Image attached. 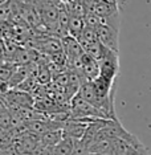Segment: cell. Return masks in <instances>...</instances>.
<instances>
[{
	"label": "cell",
	"mask_w": 151,
	"mask_h": 155,
	"mask_svg": "<svg viewBox=\"0 0 151 155\" xmlns=\"http://www.w3.org/2000/svg\"><path fill=\"white\" fill-rule=\"evenodd\" d=\"M100 64V76L105 78L114 81L118 73V54L117 52L111 51L106 47H103V52L101 58L98 60Z\"/></svg>",
	"instance_id": "obj_1"
},
{
	"label": "cell",
	"mask_w": 151,
	"mask_h": 155,
	"mask_svg": "<svg viewBox=\"0 0 151 155\" xmlns=\"http://www.w3.org/2000/svg\"><path fill=\"white\" fill-rule=\"evenodd\" d=\"M90 155H103V154H98V153H90Z\"/></svg>",
	"instance_id": "obj_15"
},
{
	"label": "cell",
	"mask_w": 151,
	"mask_h": 155,
	"mask_svg": "<svg viewBox=\"0 0 151 155\" xmlns=\"http://www.w3.org/2000/svg\"><path fill=\"white\" fill-rule=\"evenodd\" d=\"M85 28H86V25H85V21H84V17L70 15V21H69V27H68L69 36L78 40V38L82 36Z\"/></svg>",
	"instance_id": "obj_6"
},
{
	"label": "cell",
	"mask_w": 151,
	"mask_h": 155,
	"mask_svg": "<svg viewBox=\"0 0 151 155\" xmlns=\"http://www.w3.org/2000/svg\"><path fill=\"white\" fill-rule=\"evenodd\" d=\"M12 0H0V5H7V4H9Z\"/></svg>",
	"instance_id": "obj_14"
},
{
	"label": "cell",
	"mask_w": 151,
	"mask_h": 155,
	"mask_svg": "<svg viewBox=\"0 0 151 155\" xmlns=\"http://www.w3.org/2000/svg\"><path fill=\"white\" fill-rule=\"evenodd\" d=\"M84 21H85V25L87 28H94L96 29L97 27H100L102 24V19L94 11H87L86 15L84 16Z\"/></svg>",
	"instance_id": "obj_10"
},
{
	"label": "cell",
	"mask_w": 151,
	"mask_h": 155,
	"mask_svg": "<svg viewBox=\"0 0 151 155\" xmlns=\"http://www.w3.org/2000/svg\"><path fill=\"white\" fill-rule=\"evenodd\" d=\"M52 72L48 68V65H38V72H37V81L40 85H48L52 82Z\"/></svg>",
	"instance_id": "obj_8"
},
{
	"label": "cell",
	"mask_w": 151,
	"mask_h": 155,
	"mask_svg": "<svg viewBox=\"0 0 151 155\" xmlns=\"http://www.w3.org/2000/svg\"><path fill=\"white\" fill-rule=\"evenodd\" d=\"M109 155H117V154H115V153H111V154H109Z\"/></svg>",
	"instance_id": "obj_16"
},
{
	"label": "cell",
	"mask_w": 151,
	"mask_h": 155,
	"mask_svg": "<svg viewBox=\"0 0 151 155\" xmlns=\"http://www.w3.org/2000/svg\"><path fill=\"white\" fill-rule=\"evenodd\" d=\"M7 61L5 57V47H4V40H0V65H3Z\"/></svg>",
	"instance_id": "obj_13"
},
{
	"label": "cell",
	"mask_w": 151,
	"mask_h": 155,
	"mask_svg": "<svg viewBox=\"0 0 151 155\" xmlns=\"http://www.w3.org/2000/svg\"><path fill=\"white\" fill-rule=\"evenodd\" d=\"M82 61V74L86 81H94L100 76V64L94 57L90 54L84 53L81 57Z\"/></svg>",
	"instance_id": "obj_5"
},
{
	"label": "cell",
	"mask_w": 151,
	"mask_h": 155,
	"mask_svg": "<svg viewBox=\"0 0 151 155\" xmlns=\"http://www.w3.org/2000/svg\"><path fill=\"white\" fill-rule=\"evenodd\" d=\"M73 155H90V150L82 140H77L76 146H74V151Z\"/></svg>",
	"instance_id": "obj_12"
},
{
	"label": "cell",
	"mask_w": 151,
	"mask_h": 155,
	"mask_svg": "<svg viewBox=\"0 0 151 155\" xmlns=\"http://www.w3.org/2000/svg\"><path fill=\"white\" fill-rule=\"evenodd\" d=\"M87 126H89V123L77 121V119H72L69 122H65L64 127H62L64 137H68V138H72L74 140H81L87 130Z\"/></svg>",
	"instance_id": "obj_4"
},
{
	"label": "cell",
	"mask_w": 151,
	"mask_h": 155,
	"mask_svg": "<svg viewBox=\"0 0 151 155\" xmlns=\"http://www.w3.org/2000/svg\"><path fill=\"white\" fill-rule=\"evenodd\" d=\"M96 32L98 40L103 47L118 53V27L110 24H101L96 28Z\"/></svg>",
	"instance_id": "obj_2"
},
{
	"label": "cell",
	"mask_w": 151,
	"mask_h": 155,
	"mask_svg": "<svg viewBox=\"0 0 151 155\" xmlns=\"http://www.w3.org/2000/svg\"><path fill=\"white\" fill-rule=\"evenodd\" d=\"M13 13L15 12H13L11 3L7 5H0V23L2 21H11Z\"/></svg>",
	"instance_id": "obj_11"
},
{
	"label": "cell",
	"mask_w": 151,
	"mask_h": 155,
	"mask_svg": "<svg viewBox=\"0 0 151 155\" xmlns=\"http://www.w3.org/2000/svg\"><path fill=\"white\" fill-rule=\"evenodd\" d=\"M62 41V47H64V52L68 58V62L74 61L77 58H81L82 54L85 53L81 43H80L77 38L72 37V36H66L64 38H61Z\"/></svg>",
	"instance_id": "obj_3"
},
{
	"label": "cell",
	"mask_w": 151,
	"mask_h": 155,
	"mask_svg": "<svg viewBox=\"0 0 151 155\" xmlns=\"http://www.w3.org/2000/svg\"><path fill=\"white\" fill-rule=\"evenodd\" d=\"M77 140L64 137L62 140L58 144H56L53 147V155H73Z\"/></svg>",
	"instance_id": "obj_7"
},
{
	"label": "cell",
	"mask_w": 151,
	"mask_h": 155,
	"mask_svg": "<svg viewBox=\"0 0 151 155\" xmlns=\"http://www.w3.org/2000/svg\"><path fill=\"white\" fill-rule=\"evenodd\" d=\"M16 68H17V65L11 61H5L3 65H0V80L8 82L9 78L13 74V72L16 70Z\"/></svg>",
	"instance_id": "obj_9"
}]
</instances>
